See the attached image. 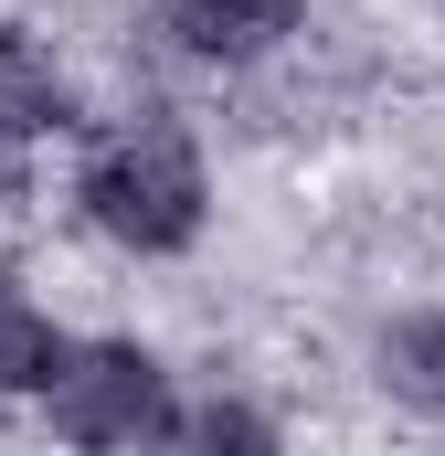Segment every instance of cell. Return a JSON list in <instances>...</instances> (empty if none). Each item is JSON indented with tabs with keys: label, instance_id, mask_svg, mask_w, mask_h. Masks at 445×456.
<instances>
[{
	"label": "cell",
	"instance_id": "1",
	"mask_svg": "<svg viewBox=\"0 0 445 456\" xmlns=\"http://www.w3.org/2000/svg\"><path fill=\"white\" fill-rule=\"evenodd\" d=\"M75 213H85V233H107L117 255H138V265L191 255L202 224H213L202 138L170 107H138V117H117V127H96L85 159H75Z\"/></svg>",
	"mask_w": 445,
	"mask_h": 456
},
{
	"label": "cell",
	"instance_id": "2",
	"mask_svg": "<svg viewBox=\"0 0 445 456\" xmlns=\"http://www.w3.org/2000/svg\"><path fill=\"white\" fill-rule=\"evenodd\" d=\"M43 403V425L64 436V446H181V382H170V361L149 340H64L53 361V382L32 393Z\"/></svg>",
	"mask_w": 445,
	"mask_h": 456
},
{
	"label": "cell",
	"instance_id": "3",
	"mask_svg": "<svg viewBox=\"0 0 445 456\" xmlns=\"http://www.w3.org/2000/svg\"><path fill=\"white\" fill-rule=\"evenodd\" d=\"M159 32H170V53L244 75V64H265L308 32V0H159Z\"/></svg>",
	"mask_w": 445,
	"mask_h": 456
},
{
	"label": "cell",
	"instance_id": "4",
	"mask_svg": "<svg viewBox=\"0 0 445 456\" xmlns=\"http://www.w3.org/2000/svg\"><path fill=\"white\" fill-rule=\"evenodd\" d=\"M371 382H382L403 414H445V308H403V319H382V340H371Z\"/></svg>",
	"mask_w": 445,
	"mask_h": 456
},
{
	"label": "cell",
	"instance_id": "5",
	"mask_svg": "<svg viewBox=\"0 0 445 456\" xmlns=\"http://www.w3.org/2000/svg\"><path fill=\"white\" fill-rule=\"evenodd\" d=\"M53 361H64V330H53V319H43V297L0 265V403L43 393V382H53Z\"/></svg>",
	"mask_w": 445,
	"mask_h": 456
},
{
	"label": "cell",
	"instance_id": "6",
	"mask_svg": "<svg viewBox=\"0 0 445 456\" xmlns=\"http://www.w3.org/2000/svg\"><path fill=\"white\" fill-rule=\"evenodd\" d=\"M181 446H276V414H255L244 393H202L181 403Z\"/></svg>",
	"mask_w": 445,
	"mask_h": 456
},
{
	"label": "cell",
	"instance_id": "7",
	"mask_svg": "<svg viewBox=\"0 0 445 456\" xmlns=\"http://www.w3.org/2000/svg\"><path fill=\"white\" fill-rule=\"evenodd\" d=\"M32 149H43V127H32V117L0 96V213H11L21 191H32Z\"/></svg>",
	"mask_w": 445,
	"mask_h": 456
}]
</instances>
